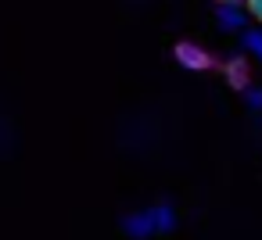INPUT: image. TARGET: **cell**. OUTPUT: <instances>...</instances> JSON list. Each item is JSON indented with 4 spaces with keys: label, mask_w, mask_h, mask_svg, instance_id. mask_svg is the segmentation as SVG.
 Segmentation results:
<instances>
[{
    "label": "cell",
    "mask_w": 262,
    "mask_h": 240,
    "mask_svg": "<svg viewBox=\"0 0 262 240\" xmlns=\"http://www.w3.org/2000/svg\"><path fill=\"white\" fill-rule=\"evenodd\" d=\"M172 58H176V65H183L187 72H208V68L215 65V61H212V54H208L205 47L190 43V40L176 43V47H172Z\"/></svg>",
    "instance_id": "cell-1"
},
{
    "label": "cell",
    "mask_w": 262,
    "mask_h": 240,
    "mask_svg": "<svg viewBox=\"0 0 262 240\" xmlns=\"http://www.w3.org/2000/svg\"><path fill=\"white\" fill-rule=\"evenodd\" d=\"M122 229H126V233H129L133 240H147V236L155 233V219H151V208L126 215V219H122Z\"/></svg>",
    "instance_id": "cell-2"
},
{
    "label": "cell",
    "mask_w": 262,
    "mask_h": 240,
    "mask_svg": "<svg viewBox=\"0 0 262 240\" xmlns=\"http://www.w3.org/2000/svg\"><path fill=\"white\" fill-rule=\"evenodd\" d=\"M215 18H219V29H226V33H237V29L248 26V15L241 11V4H219Z\"/></svg>",
    "instance_id": "cell-3"
},
{
    "label": "cell",
    "mask_w": 262,
    "mask_h": 240,
    "mask_svg": "<svg viewBox=\"0 0 262 240\" xmlns=\"http://www.w3.org/2000/svg\"><path fill=\"white\" fill-rule=\"evenodd\" d=\"M226 83H230L233 90L251 86V76H248V61H244V58H230V61H226Z\"/></svg>",
    "instance_id": "cell-4"
},
{
    "label": "cell",
    "mask_w": 262,
    "mask_h": 240,
    "mask_svg": "<svg viewBox=\"0 0 262 240\" xmlns=\"http://www.w3.org/2000/svg\"><path fill=\"white\" fill-rule=\"evenodd\" d=\"M151 219H155V233H172V229H176V208H172L169 201L155 204V208H151Z\"/></svg>",
    "instance_id": "cell-5"
},
{
    "label": "cell",
    "mask_w": 262,
    "mask_h": 240,
    "mask_svg": "<svg viewBox=\"0 0 262 240\" xmlns=\"http://www.w3.org/2000/svg\"><path fill=\"white\" fill-rule=\"evenodd\" d=\"M244 47L262 61V29H248V33H244Z\"/></svg>",
    "instance_id": "cell-6"
},
{
    "label": "cell",
    "mask_w": 262,
    "mask_h": 240,
    "mask_svg": "<svg viewBox=\"0 0 262 240\" xmlns=\"http://www.w3.org/2000/svg\"><path fill=\"white\" fill-rule=\"evenodd\" d=\"M244 97H248V108L262 111V86H244Z\"/></svg>",
    "instance_id": "cell-7"
},
{
    "label": "cell",
    "mask_w": 262,
    "mask_h": 240,
    "mask_svg": "<svg viewBox=\"0 0 262 240\" xmlns=\"http://www.w3.org/2000/svg\"><path fill=\"white\" fill-rule=\"evenodd\" d=\"M248 8H251V15L262 22V0H248Z\"/></svg>",
    "instance_id": "cell-8"
},
{
    "label": "cell",
    "mask_w": 262,
    "mask_h": 240,
    "mask_svg": "<svg viewBox=\"0 0 262 240\" xmlns=\"http://www.w3.org/2000/svg\"><path fill=\"white\" fill-rule=\"evenodd\" d=\"M219 4H241V0H219Z\"/></svg>",
    "instance_id": "cell-9"
}]
</instances>
